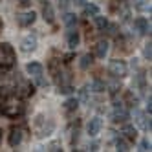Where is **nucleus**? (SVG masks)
<instances>
[{
  "label": "nucleus",
  "mask_w": 152,
  "mask_h": 152,
  "mask_svg": "<svg viewBox=\"0 0 152 152\" xmlns=\"http://www.w3.org/2000/svg\"><path fill=\"white\" fill-rule=\"evenodd\" d=\"M0 114L9 117V119H17L24 114V104L17 99H13V97H9V99L0 106Z\"/></svg>",
  "instance_id": "1"
},
{
  "label": "nucleus",
  "mask_w": 152,
  "mask_h": 152,
  "mask_svg": "<svg viewBox=\"0 0 152 152\" xmlns=\"http://www.w3.org/2000/svg\"><path fill=\"white\" fill-rule=\"evenodd\" d=\"M108 72H110V75H114L115 79H123L128 75V66L125 61H119V59H114L110 61V64H108Z\"/></svg>",
  "instance_id": "2"
},
{
  "label": "nucleus",
  "mask_w": 152,
  "mask_h": 152,
  "mask_svg": "<svg viewBox=\"0 0 152 152\" xmlns=\"http://www.w3.org/2000/svg\"><path fill=\"white\" fill-rule=\"evenodd\" d=\"M128 119H130V114H128L126 108L115 104L114 112H112V121H114V123H126Z\"/></svg>",
  "instance_id": "3"
},
{
  "label": "nucleus",
  "mask_w": 152,
  "mask_h": 152,
  "mask_svg": "<svg viewBox=\"0 0 152 152\" xmlns=\"http://www.w3.org/2000/svg\"><path fill=\"white\" fill-rule=\"evenodd\" d=\"M35 18H37L35 11H24V13H18L17 15V22H18V26L28 28V26H31V24L35 22Z\"/></svg>",
  "instance_id": "4"
},
{
  "label": "nucleus",
  "mask_w": 152,
  "mask_h": 152,
  "mask_svg": "<svg viewBox=\"0 0 152 152\" xmlns=\"http://www.w3.org/2000/svg\"><path fill=\"white\" fill-rule=\"evenodd\" d=\"M101 128H103V119L101 117H92L90 121H88V126H86V130H88V134L92 136V137H95L97 134L101 132Z\"/></svg>",
  "instance_id": "5"
},
{
  "label": "nucleus",
  "mask_w": 152,
  "mask_h": 152,
  "mask_svg": "<svg viewBox=\"0 0 152 152\" xmlns=\"http://www.w3.org/2000/svg\"><path fill=\"white\" fill-rule=\"evenodd\" d=\"M134 26H136V29H137L139 35H148V33H150V22H148L145 17L136 18V20H134Z\"/></svg>",
  "instance_id": "6"
},
{
  "label": "nucleus",
  "mask_w": 152,
  "mask_h": 152,
  "mask_svg": "<svg viewBox=\"0 0 152 152\" xmlns=\"http://www.w3.org/2000/svg\"><path fill=\"white\" fill-rule=\"evenodd\" d=\"M20 48H22V51H26V53L35 51V50H37V37H35V35H28V37H24Z\"/></svg>",
  "instance_id": "7"
},
{
  "label": "nucleus",
  "mask_w": 152,
  "mask_h": 152,
  "mask_svg": "<svg viewBox=\"0 0 152 152\" xmlns=\"http://www.w3.org/2000/svg\"><path fill=\"white\" fill-rule=\"evenodd\" d=\"M7 141H9V147H13V148L18 147L20 143H22V130H20V128H11Z\"/></svg>",
  "instance_id": "8"
},
{
  "label": "nucleus",
  "mask_w": 152,
  "mask_h": 152,
  "mask_svg": "<svg viewBox=\"0 0 152 152\" xmlns=\"http://www.w3.org/2000/svg\"><path fill=\"white\" fill-rule=\"evenodd\" d=\"M17 94H18L20 97H29V95L35 94V88H33V84H29V83L22 81V83H20V86L17 88Z\"/></svg>",
  "instance_id": "9"
},
{
  "label": "nucleus",
  "mask_w": 152,
  "mask_h": 152,
  "mask_svg": "<svg viewBox=\"0 0 152 152\" xmlns=\"http://www.w3.org/2000/svg\"><path fill=\"white\" fill-rule=\"evenodd\" d=\"M108 40H99L95 44V55H97V59H104L106 57V53H108Z\"/></svg>",
  "instance_id": "10"
},
{
  "label": "nucleus",
  "mask_w": 152,
  "mask_h": 152,
  "mask_svg": "<svg viewBox=\"0 0 152 152\" xmlns=\"http://www.w3.org/2000/svg\"><path fill=\"white\" fill-rule=\"evenodd\" d=\"M28 73L29 75H33V77H37V75H42L44 73V66H42L40 62H29L28 66H26Z\"/></svg>",
  "instance_id": "11"
},
{
  "label": "nucleus",
  "mask_w": 152,
  "mask_h": 152,
  "mask_svg": "<svg viewBox=\"0 0 152 152\" xmlns=\"http://www.w3.org/2000/svg\"><path fill=\"white\" fill-rule=\"evenodd\" d=\"M42 17H44V20L48 24H51L53 20H55V13H53V7L50 2H46L44 6H42Z\"/></svg>",
  "instance_id": "12"
},
{
  "label": "nucleus",
  "mask_w": 152,
  "mask_h": 152,
  "mask_svg": "<svg viewBox=\"0 0 152 152\" xmlns=\"http://www.w3.org/2000/svg\"><path fill=\"white\" fill-rule=\"evenodd\" d=\"M66 42H68V48H70V50H75V48H77V46H79V42H81L79 31H70Z\"/></svg>",
  "instance_id": "13"
},
{
  "label": "nucleus",
  "mask_w": 152,
  "mask_h": 152,
  "mask_svg": "<svg viewBox=\"0 0 152 152\" xmlns=\"http://www.w3.org/2000/svg\"><path fill=\"white\" fill-rule=\"evenodd\" d=\"M121 134H125V137H126V139L134 141V139L137 137V128H134V125H125V126H123V130H121Z\"/></svg>",
  "instance_id": "14"
},
{
  "label": "nucleus",
  "mask_w": 152,
  "mask_h": 152,
  "mask_svg": "<svg viewBox=\"0 0 152 152\" xmlns=\"http://www.w3.org/2000/svg\"><path fill=\"white\" fill-rule=\"evenodd\" d=\"M136 121H137V125L143 128V130H150V119L147 121V114H143V112H136Z\"/></svg>",
  "instance_id": "15"
},
{
  "label": "nucleus",
  "mask_w": 152,
  "mask_h": 152,
  "mask_svg": "<svg viewBox=\"0 0 152 152\" xmlns=\"http://www.w3.org/2000/svg\"><path fill=\"white\" fill-rule=\"evenodd\" d=\"M92 62H94V57L90 55V53H84V55L81 57V62H79V66H81L83 70H88V68L92 66Z\"/></svg>",
  "instance_id": "16"
},
{
  "label": "nucleus",
  "mask_w": 152,
  "mask_h": 152,
  "mask_svg": "<svg viewBox=\"0 0 152 152\" xmlns=\"http://www.w3.org/2000/svg\"><path fill=\"white\" fill-rule=\"evenodd\" d=\"M9 97H11V88H7V86H0V106H2Z\"/></svg>",
  "instance_id": "17"
},
{
  "label": "nucleus",
  "mask_w": 152,
  "mask_h": 152,
  "mask_svg": "<svg viewBox=\"0 0 152 152\" xmlns=\"http://www.w3.org/2000/svg\"><path fill=\"white\" fill-rule=\"evenodd\" d=\"M77 106H79V101H77V99H68L66 103H64V112L72 114V112L77 110Z\"/></svg>",
  "instance_id": "18"
},
{
  "label": "nucleus",
  "mask_w": 152,
  "mask_h": 152,
  "mask_svg": "<svg viewBox=\"0 0 152 152\" xmlns=\"http://www.w3.org/2000/svg\"><path fill=\"white\" fill-rule=\"evenodd\" d=\"M62 20H64V24H66V28H70V29L77 24V17H75L73 13H66V15L62 17Z\"/></svg>",
  "instance_id": "19"
},
{
  "label": "nucleus",
  "mask_w": 152,
  "mask_h": 152,
  "mask_svg": "<svg viewBox=\"0 0 152 152\" xmlns=\"http://www.w3.org/2000/svg\"><path fill=\"white\" fill-rule=\"evenodd\" d=\"M90 88H92L94 92H104V90H106V84H104L101 79H94L92 84H90Z\"/></svg>",
  "instance_id": "20"
},
{
  "label": "nucleus",
  "mask_w": 152,
  "mask_h": 152,
  "mask_svg": "<svg viewBox=\"0 0 152 152\" xmlns=\"http://www.w3.org/2000/svg\"><path fill=\"white\" fill-rule=\"evenodd\" d=\"M115 147H117V150H119V152H126V150H130V147H128V141H126L125 137H117V141H115Z\"/></svg>",
  "instance_id": "21"
},
{
  "label": "nucleus",
  "mask_w": 152,
  "mask_h": 152,
  "mask_svg": "<svg viewBox=\"0 0 152 152\" xmlns=\"http://www.w3.org/2000/svg\"><path fill=\"white\" fill-rule=\"evenodd\" d=\"M134 6L139 9V11H148L150 13V4L147 0H134Z\"/></svg>",
  "instance_id": "22"
},
{
  "label": "nucleus",
  "mask_w": 152,
  "mask_h": 152,
  "mask_svg": "<svg viewBox=\"0 0 152 152\" xmlns=\"http://www.w3.org/2000/svg\"><path fill=\"white\" fill-rule=\"evenodd\" d=\"M84 13H86V15L95 17L97 13H99V7H97L95 4H84Z\"/></svg>",
  "instance_id": "23"
},
{
  "label": "nucleus",
  "mask_w": 152,
  "mask_h": 152,
  "mask_svg": "<svg viewBox=\"0 0 152 152\" xmlns=\"http://www.w3.org/2000/svg\"><path fill=\"white\" fill-rule=\"evenodd\" d=\"M95 26L99 28V29H104L106 26H108V20H106V17H101L99 13L95 15Z\"/></svg>",
  "instance_id": "24"
},
{
  "label": "nucleus",
  "mask_w": 152,
  "mask_h": 152,
  "mask_svg": "<svg viewBox=\"0 0 152 152\" xmlns=\"http://www.w3.org/2000/svg\"><path fill=\"white\" fill-rule=\"evenodd\" d=\"M139 150H141V152H147V150H150V141H148V139H143V141L139 143Z\"/></svg>",
  "instance_id": "25"
},
{
  "label": "nucleus",
  "mask_w": 152,
  "mask_h": 152,
  "mask_svg": "<svg viewBox=\"0 0 152 152\" xmlns=\"http://www.w3.org/2000/svg\"><path fill=\"white\" fill-rule=\"evenodd\" d=\"M126 101H128V104H130V106H134V104L137 103V99L134 97V94H132V92H128V94H126Z\"/></svg>",
  "instance_id": "26"
},
{
  "label": "nucleus",
  "mask_w": 152,
  "mask_h": 152,
  "mask_svg": "<svg viewBox=\"0 0 152 152\" xmlns=\"http://www.w3.org/2000/svg\"><path fill=\"white\" fill-rule=\"evenodd\" d=\"M59 92H61V94H70V92H72V86H70V84H61V86H59Z\"/></svg>",
  "instance_id": "27"
},
{
  "label": "nucleus",
  "mask_w": 152,
  "mask_h": 152,
  "mask_svg": "<svg viewBox=\"0 0 152 152\" xmlns=\"http://www.w3.org/2000/svg\"><path fill=\"white\" fill-rule=\"evenodd\" d=\"M70 4H72V0H59L61 9H68V7H70Z\"/></svg>",
  "instance_id": "28"
},
{
  "label": "nucleus",
  "mask_w": 152,
  "mask_h": 152,
  "mask_svg": "<svg viewBox=\"0 0 152 152\" xmlns=\"http://www.w3.org/2000/svg\"><path fill=\"white\" fill-rule=\"evenodd\" d=\"M143 55H145V57H147V59L150 61V57H152V53H150V42H148V44H147V46L143 48Z\"/></svg>",
  "instance_id": "29"
},
{
  "label": "nucleus",
  "mask_w": 152,
  "mask_h": 152,
  "mask_svg": "<svg viewBox=\"0 0 152 152\" xmlns=\"http://www.w3.org/2000/svg\"><path fill=\"white\" fill-rule=\"evenodd\" d=\"M48 150H61V143H51L48 147Z\"/></svg>",
  "instance_id": "30"
},
{
  "label": "nucleus",
  "mask_w": 152,
  "mask_h": 152,
  "mask_svg": "<svg viewBox=\"0 0 152 152\" xmlns=\"http://www.w3.org/2000/svg\"><path fill=\"white\" fill-rule=\"evenodd\" d=\"M73 57H75L73 53H66V55H64V62H72V61H73Z\"/></svg>",
  "instance_id": "31"
},
{
  "label": "nucleus",
  "mask_w": 152,
  "mask_h": 152,
  "mask_svg": "<svg viewBox=\"0 0 152 152\" xmlns=\"http://www.w3.org/2000/svg\"><path fill=\"white\" fill-rule=\"evenodd\" d=\"M150 103H152V99H150V95H148V99H147V112H148V114L152 112V104H150Z\"/></svg>",
  "instance_id": "32"
},
{
  "label": "nucleus",
  "mask_w": 152,
  "mask_h": 152,
  "mask_svg": "<svg viewBox=\"0 0 152 152\" xmlns=\"http://www.w3.org/2000/svg\"><path fill=\"white\" fill-rule=\"evenodd\" d=\"M81 94H83V99H84V101L88 99V88H83V90H81Z\"/></svg>",
  "instance_id": "33"
},
{
  "label": "nucleus",
  "mask_w": 152,
  "mask_h": 152,
  "mask_svg": "<svg viewBox=\"0 0 152 152\" xmlns=\"http://www.w3.org/2000/svg\"><path fill=\"white\" fill-rule=\"evenodd\" d=\"M112 2H114V6H123L126 0H112Z\"/></svg>",
  "instance_id": "34"
},
{
  "label": "nucleus",
  "mask_w": 152,
  "mask_h": 152,
  "mask_svg": "<svg viewBox=\"0 0 152 152\" xmlns=\"http://www.w3.org/2000/svg\"><path fill=\"white\" fill-rule=\"evenodd\" d=\"M20 6H29V0H17Z\"/></svg>",
  "instance_id": "35"
},
{
  "label": "nucleus",
  "mask_w": 152,
  "mask_h": 152,
  "mask_svg": "<svg viewBox=\"0 0 152 152\" xmlns=\"http://www.w3.org/2000/svg\"><path fill=\"white\" fill-rule=\"evenodd\" d=\"M86 2H88V0H77V4H79V6H84Z\"/></svg>",
  "instance_id": "36"
},
{
  "label": "nucleus",
  "mask_w": 152,
  "mask_h": 152,
  "mask_svg": "<svg viewBox=\"0 0 152 152\" xmlns=\"http://www.w3.org/2000/svg\"><path fill=\"white\" fill-rule=\"evenodd\" d=\"M2 28H4V22H2V18H0V31H2Z\"/></svg>",
  "instance_id": "37"
},
{
  "label": "nucleus",
  "mask_w": 152,
  "mask_h": 152,
  "mask_svg": "<svg viewBox=\"0 0 152 152\" xmlns=\"http://www.w3.org/2000/svg\"><path fill=\"white\" fill-rule=\"evenodd\" d=\"M0 143H2V130H0Z\"/></svg>",
  "instance_id": "38"
}]
</instances>
